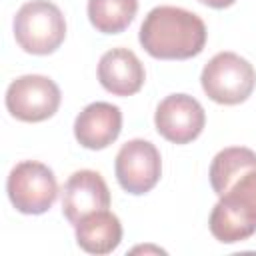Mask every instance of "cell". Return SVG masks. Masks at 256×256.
I'll use <instances>...</instances> for the list:
<instances>
[{
	"mask_svg": "<svg viewBox=\"0 0 256 256\" xmlns=\"http://www.w3.org/2000/svg\"><path fill=\"white\" fill-rule=\"evenodd\" d=\"M204 20L178 6L152 8L138 32L142 48L158 60H188L198 56L206 46Z\"/></svg>",
	"mask_w": 256,
	"mask_h": 256,
	"instance_id": "1",
	"label": "cell"
},
{
	"mask_svg": "<svg viewBox=\"0 0 256 256\" xmlns=\"http://www.w3.org/2000/svg\"><path fill=\"white\" fill-rule=\"evenodd\" d=\"M208 226L222 244H236L256 234V168L244 172L218 196Z\"/></svg>",
	"mask_w": 256,
	"mask_h": 256,
	"instance_id": "2",
	"label": "cell"
},
{
	"mask_svg": "<svg viewBox=\"0 0 256 256\" xmlns=\"http://www.w3.org/2000/svg\"><path fill=\"white\" fill-rule=\"evenodd\" d=\"M14 38L28 54H52L66 38L64 14L50 0H30L14 16Z\"/></svg>",
	"mask_w": 256,
	"mask_h": 256,
	"instance_id": "3",
	"label": "cell"
},
{
	"mask_svg": "<svg viewBox=\"0 0 256 256\" xmlns=\"http://www.w3.org/2000/svg\"><path fill=\"white\" fill-rule=\"evenodd\" d=\"M200 84L210 100L234 106L248 100L252 94L256 86V70L236 52H218L202 68Z\"/></svg>",
	"mask_w": 256,
	"mask_h": 256,
	"instance_id": "4",
	"label": "cell"
},
{
	"mask_svg": "<svg viewBox=\"0 0 256 256\" xmlns=\"http://www.w3.org/2000/svg\"><path fill=\"white\" fill-rule=\"evenodd\" d=\"M6 192L18 212L44 214L56 202L58 182L46 164L36 160H22L10 170Z\"/></svg>",
	"mask_w": 256,
	"mask_h": 256,
	"instance_id": "5",
	"label": "cell"
},
{
	"mask_svg": "<svg viewBox=\"0 0 256 256\" xmlns=\"http://www.w3.org/2000/svg\"><path fill=\"white\" fill-rule=\"evenodd\" d=\"M62 94L58 84L42 74H24L6 90L8 112L22 122H42L56 114Z\"/></svg>",
	"mask_w": 256,
	"mask_h": 256,
	"instance_id": "6",
	"label": "cell"
},
{
	"mask_svg": "<svg viewBox=\"0 0 256 256\" xmlns=\"http://www.w3.org/2000/svg\"><path fill=\"white\" fill-rule=\"evenodd\" d=\"M116 180L128 194L140 196L150 192L162 174V158L158 148L144 140L134 138L122 144L114 162Z\"/></svg>",
	"mask_w": 256,
	"mask_h": 256,
	"instance_id": "7",
	"label": "cell"
},
{
	"mask_svg": "<svg viewBox=\"0 0 256 256\" xmlns=\"http://www.w3.org/2000/svg\"><path fill=\"white\" fill-rule=\"evenodd\" d=\"M154 124L158 134L168 142L188 144L202 134L206 112L194 96L170 94L158 104L154 112Z\"/></svg>",
	"mask_w": 256,
	"mask_h": 256,
	"instance_id": "8",
	"label": "cell"
},
{
	"mask_svg": "<svg viewBox=\"0 0 256 256\" xmlns=\"http://www.w3.org/2000/svg\"><path fill=\"white\" fill-rule=\"evenodd\" d=\"M110 208V190L96 170H76L62 190V214L70 224H78L86 214Z\"/></svg>",
	"mask_w": 256,
	"mask_h": 256,
	"instance_id": "9",
	"label": "cell"
},
{
	"mask_svg": "<svg viewBox=\"0 0 256 256\" xmlns=\"http://www.w3.org/2000/svg\"><path fill=\"white\" fill-rule=\"evenodd\" d=\"M122 130V112L110 102L88 104L74 120V136L88 150L108 148Z\"/></svg>",
	"mask_w": 256,
	"mask_h": 256,
	"instance_id": "10",
	"label": "cell"
},
{
	"mask_svg": "<svg viewBox=\"0 0 256 256\" xmlns=\"http://www.w3.org/2000/svg\"><path fill=\"white\" fill-rule=\"evenodd\" d=\"M98 80L102 88L114 96H132L142 88L146 72L132 50L112 48L104 52L98 62Z\"/></svg>",
	"mask_w": 256,
	"mask_h": 256,
	"instance_id": "11",
	"label": "cell"
},
{
	"mask_svg": "<svg viewBox=\"0 0 256 256\" xmlns=\"http://www.w3.org/2000/svg\"><path fill=\"white\" fill-rule=\"evenodd\" d=\"M76 242L88 254H110L122 242V224L108 208L86 214L76 226Z\"/></svg>",
	"mask_w": 256,
	"mask_h": 256,
	"instance_id": "12",
	"label": "cell"
},
{
	"mask_svg": "<svg viewBox=\"0 0 256 256\" xmlns=\"http://www.w3.org/2000/svg\"><path fill=\"white\" fill-rule=\"evenodd\" d=\"M256 168V152L244 146L220 150L210 164V186L216 196H222L244 172Z\"/></svg>",
	"mask_w": 256,
	"mask_h": 256,
	"instance_id": "13",
	"label": "cell"
},
{
	"mask_svg": "<svg viewBox=\"0 0 256 256\" xmlns=\"http://www.w3.org/2000/svg\"><path fill=\"white\" fill-rule=\"evenodd\" d=\"M138 12V0H88V20L102 34L124 32Z\"/></svg>",
	"mask_w": 256,
	"mask_h": 256,
	"instance_id": "14",
	"label": "cell"
},
{
	"mask_svg": "<svg viewBox=\"0 0 256 256\" xmlns=\"http://www.w3.org/2000/svg\"><path fill=\"white\" fill-rule=\"evenodd\" d=\"M198 2H202V4H206L210 8H216V10H222V8L232 6L236 0H198Z\"/></svg>",
	"mask_w": 256,
	"mask_h": 256,
	"instance_id": "15",
	"label": "cell"
}]
</instances>
